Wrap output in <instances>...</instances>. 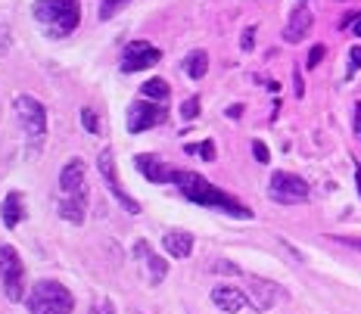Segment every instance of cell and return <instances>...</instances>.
Wrapping results in <instances>:
<instances>
[{"mask_svg":"<svg viewBox=\"0 0 361 314\" xmlns=\"http://www.w3.org/2000/svg\"><path fill=\"white\" fill-rule=\"evenodd\" d=\"M355 184H358V193H361V165L355 168Z\"/></svg>","mask_w":361,"mask_h":314,"instance_id":"37","label":"cell"},{"mask_svg":"<svg viewBox=\"0 0 361 314\" xmlns=\"http://www.w3.org/2000/svg\"><path fill=\"white\" fill-rule=\"evenodd\" d=\"M252 153H255V162H262V165H268L271 162V153H268V146L262 144V140H252Z\"/></svg>","mask_w":361,"mask_h":314,"instance_id":"26","label":"cell"},{"mask_svg":"<svg viewBox=\"0 0 361 314\" xmlns=\"http://www.w3.org/2000/svg\"><path fill=\"white\" fill-rule=\"evenodd\" d=\"M35 19L50 37H66L78 28L81 22V4L78 0H37Z\"/></svg>","mask_w":361,"mask_h":314,"instance_id":"2","label":"cell"},{"mask_svg":"<svg viewBox=\"0 0 361 314\" xmlns=\"http://www.w3.org/2000/svg\"><path fill=\"white\" fill-rule=\"evenodd\" d=\"M134 256H137V261H144V265H147V277H149V283H153V287L165 280V274H169V265H165V258L156 256V252L149 249L144 240L134 246Z\"/></svg>","mask_w":361,"mask_h":314,"instance_id":"15","label":"cell"},{"mask_svg":"<svg viewBox=\"0 0 361 314\" xmlns=\"http://www.w3.org/2000/svg\"><path fill=\"white\" fill-rule=\"evenodd\" d=\"M212 302L228 314H240V311L250 308V296H246L243 289L231 287V283H218V287L212 289Z\"/></svg>","mask_w":361,"mask_h":314,"instance_id":"12","label":"cell"},{"mask_svg":"<svg viewBox=\"0 0 361 314\" xmlns=\"http://www.w3.org/2000/svg\"><path fill=\"white\" fill-rule=\"evenodd\" d=\"M355 134H358V137H361V103H358V106H355Z\"/></svg>","mask_w":361,"mask_h":314,"instance_id":"33","label":"cell"},{"mask_svg":"<svg viewBox=\"0 0 361 314\" xmlns=\"http://www.w3.org/2000/svg\"><path fill=\"white\" fill-rule=\"evenodd\" d=\"M361 69V47L355 44V47L349 50V72H358Z\"/></svg>","mask_w":361,"mask_h":314,"instance_id":"30","label":"cell"},{"mask_svg":"<svg viewBox=\"0 0 361 314\" xmlns=\"http://www.w3.org/2000/svg\"><path fill=\"white\" fill-rule=\"evenodd\" d=\"M340 243H345V246H352V249H361V240H345V237H340Z\"/></svg>","mask_w":361,"mask_h":314,"instance_id":"35","label":"cell"},{"mask_svg":"<svg viewBox=\"0 0 361 314\" xmlns=\"http://www.w3.org/2000/svg\"><path fill=\"white\" fill-rule=\"evenodd\" d=\"M97 171H100L103 184H106V190L112 193V196L118 199V203L125 206V212L131 215H140V203L134 196H128V193L122 190V184H118V175H116V159H112V149H103L100 156H97Z\"/></svg>","mask_w":361,"mask_h":314,"instance_id":"7","label":"cell"},{"mask_svg":"<svg viewBox=\"0 0 361 314\" xmlns=\"http://www.w3.org/2000/svg\"><path fill=\"white\" fill-rule=\"evenodd\" d=\"M312 25H314L312 10H308V6H296V10L290 13L287 28H283V41H287V44H299L308 32H312Z\"/></svg>","mask_w":361,"mask_h":314,"instance_id":"14","label":"cell"},{"mask_svg":"<svg viewBox=\"0 0 361 314\" xmlns=\"http://www.w3.org/2000/svg\"><path fill=\"white\" fill-rule=\"evenodd\" d=\"M240 47L250 54V50L255 47V25H250V28H243V37H240Z\"/></svg>","mask_w":361,"mask_h":314,"instance_id":"27","label":"cell"},{"mask_svg":"<svg viewBox=\"0 0 361 314\" xmlns=\"http://www.w3.org/2000/svg\"><path fill=\"white\" fill-rule=\"evenodd\" d=\"M10 47H13V32H10V25H0V54H6Z\"/></svg>","mask_w":361,"mask_h":314,"instance_id":"28","label":"cell"},{"mask_svg":"<svg viewBox=\"0 0 361 314\" xmlns=\"http://www.w3.org/2000/svg\"><path fill=\"white\" fill-rule=\"evenodd\" d=\"M228 115H231V118H240V115H243V106H240V103H237V106H231Z\"/></svg>","mask_w":361,"mask_h":314,"instance_id":"34","label":"cell"},{"mask_svg":"<svg viewBox=\"0 0 361 314\" xmlns=\"http://www.w3.org/2000/svg\"><path fill=\"white\" fill-rule=\"evenodd\" d=\"M0 218H4L6 227H19V221L25 218V208H22V193L19 190H10L4 196V208H0Z\"/></svg>","mask_w":361,"mask_h":314,"instance_id":"17","label":"cell"},{"mask_svg":"<svg viewBox=\"0 0 361 314\" xmlns=\"http://www.w3.org/2000/svg\"><path fill=\"white\" fill-rule=\"evenodd\" d=\"M293 84H296V87H293V91H296V96H302L305 94V84H302V72H293Z\"/></svg>","mask_w":361,"mask_h":314,"instance_id":"32","label":"cell"},{"mask_svg":"<svg viewBox=\"0 0 361 314\" xmlns=\"http://www.w3.org/2000/svg\"><path fill=\"white\" fill-rule=\"evenodd\" d=\"M25 305L32 314H72L75 299L56 280H37L25 296Z\"/></svg>","mask_w":361,"mask_h":314,"instance_id":"4","label":"cell"},{"mask_svg":"<svg viewBox=\"0 0 361 314\" xmlns=\"http://www.w3.org/2000/svg\"><path fill=\"white\" fill-rule=\"evenodd\" d=\"M140 94H144V100L165 103V100H169V94H171V87H169V81H165V78H149V81L140 84Z\"/></svg>","mask_w":361,"mask_h":314,"instance_id":"20","label":"cell"},{"mask_svg":"<svg viewBox=\"0 0 361 314\" xmlns=\"http://www.w3.org/2000/svg\"><path fill=\"white\" fill-rule=\"evenodd\" d=\"M246 296H250V302H252L255 311H271L283 299V289L277 287L274 280H268V277H252Z\"/></svg>","mask_w":361,"mask_h":314,"instance_id":"11","label":"cell"},{"mask_svg":"<svg viewBox=\"0 0 361 314\" xmlns=\"http://www.w3.org/2000/svg\"><path fill=\"white\" fill-rule=\"evenodd\" d=\"M171 184H175L178 190L184 193L187 199H190V203H197L202 208H218V212L234 215V218H252V208H246L240 199L231 196V193L218 190L212 181H206V177L197 175V171L175 168V175H171Z\"/></svg>","mask_w":361,"mask_h":314,"instance_id":"1","label":"cell"},{"mask_svg":"<svg viewBox=\"0 0 361 314\" xmlns=\"http://www.w3.org/2000/svg\"><path fill=\"white\" fill-rule=\"evenodd\" d=\"M13 109H16L19 128L25 134L28 156H37L44 140H47V109H44V103L32 94H19L16 100H13Z\"/></svg>","mask_w":361,"mask_h":314,"instance_id":"3","label":"cell"},{"mask_svg":"<svg viewBox=\"0 0 361 314\" xmlns=\"http://www.w3.org/2000/svg\"><path fill=\"white\" fill-rule=\"evenodd\" d=\"M324 54H327V50H324V44H314V47L308 50V59H305V65H308V69H314V65H318L321 59H324Z\"/></svg>","mask_w":361,"mask_h":314,"instance_id":"25","label":"cell"},{"mask_svg":"<svg viewBox=\"0 0 361 314\" xmlns=\"http://www.w3.org/2000/svg\"><path fill=\"white\" fill-rule=\"evenodd\" d=\"M128 4H131V0H103V4H100V13H97V16H100V19H112L118 10H125Z\"/></svg>","mask_w":361,"mask_h":314,"instance_id":"22","label":"cell"},{"mask_svg":"<svg viewBox=\"0 0 361 314\" xmlns=\"http://www.w3.org/2000/svg\"><path fill=\"white\" fill-rule=\"evenodd\" d=\"M90 314H116V308H112L109 299H103V302H94V308H90Z\"/></svg>","mask_w":361,"mask_h":314,"instance_id":"31","label":"cell"},{"mask_svg":"<svg viewBox=\"0 0 361 314\" xmlns=\"http://www.w3.org/2000/svg\"><path fill=\"white\" fill-rule=\"evenodd\" d=\"M197 115H200V96H190V100L180 103V118L190 122V118H197Z\"/></svg>","mask_w":361,"mask_h":314,"instance_id":"24","label":"cell"},{"mask_svg":"<svg viewBox=\"0 0 361 314\" xmlns=\"http://www.w3.org/2000/svg\"><path fill=\"white\" fill-rule=\"evenodd\" d=\"M352 34H358V37H361V19H355V25H352Z\"/></svg>","mask_w":361,"mask_h":314,"instance_id":"36","label":"cell"},{"mask_svg":"<svg viewBox=\"0 0 361 314\" xmlns=\"http://www.w3.org/2000/svg\"><path fill=\"white\" fill-rule=\"evenodd\" d=\"M165 122V109L162 103H153V100H137L128 106V134H144L149 128Z\"/></svg>","mask_w":361,"mask_h":314,"instance_id":"8","label":"cell"},{"mask_svg":"<svg viewBox=\"0 0 361 314\" xmlns=\"http://www.w3.org/2000/svg\"><path fill=\"white\" fill-rule=\"evenodd\" d=\"M268 196L277 206H299L308 199V184L299 175H290V171H274L268 181Z\"/></svg>","mask_w":361,"mask_h":314,"instance_id":"6","label":"cell"},{"mask_svg":"<svg viewBox=\"0 0 361 314\" xmlns=\"http://www.w3.org/2000/svg\"><path fill=\"white\" fill-rule=\"evenodd\" d=\"M162 246H165V252H169L171 258H190L193 234H187V230H171V234L162 237Z\"/></svg>","mask_w":361,"mask_h":314,"instance_id":"16","label":"cell"},{"mask_svg":"<svg viewBox=\"0 0 361 314\" xmlns=\"http://www.w3.org/2000/svg\"><path fill=\"white\" fill-rule=\"evenodd\" d=\"M85 208H87V196H59V218L69 224H81L85 221Z\"/></svg>","mask_w":361,"mask_h":314,"instance_id":"18","label":"cell"},{"mask_svg":"<svg viewBox=\"0 0 361 314\" xmlns=\"http://www.w3.org/2000/svg\"><path fill=\"white\" fill-rule=\"evenodd\" d=\"M59 196H87V165L81 159L66 162L59 171Z\"/></svg>","mask_w":361,"mask_h":314,"instance_id":"10","label":"cell"},{"mask_svg":"<svg viewBox=\"0 0 361 314\" xmlns=\"http://www.w3.org/2000/svg\"><path fill=\"white\" fill-rule=\"evenodd\" d=\"M184 72L190 75L193 81L206 78V72H209V54H206V50H190L187 59H184Z\"/></svg>","mask_w":361,"mask_h":314,"instance_id":"19","label":"cell"},{"mask_svg":"<svg viewBox=\"0 0 361 314\" xmlns=\"http://www.w3.org/2000/svg\"><path fill=\"white\" fill-rule=\"evenodd\" d=\"M81 125H85L87 134H100V118H97V112L90 109V106L81 109Z\"/></svg>","mask_w":361,"mask_h":314,"instance_id":"23","label":"cell"},{"mask_svg":"<svg viewBox=\"0 0 361 314\" xmlns=\"http://www.w3.org/2000/svg\"><path fill=\"white\" fill-rule=\"evenodd\" d=\"M134 165H137V171L149 184H169L171 175H175V168H169L159 156H149V153H140L137 159H134Z\"/></svg>","mask_w":361,"mask_h":314,"instance_id":"13","label":"cell"},{"mask_svg":"<svg viewBox=\"0 0 361 314\" xmlns=\"http://www.w3.org/2000/svg\"><path fill=\"white\" fill-rule=\"evenodd\" d=\"M187 153H190V156H202L206 162H215V144H212V140H202V144H187Z\"/></svg>","mask_w":361,"mask_h":314,"instance_id":"21","label":"cell"},{"mask_svg":"<svg viewBox=\"0 0 361 314\" xmlns=\"http://www.w3.org/2000/svg\"><path fill=\"white\" fill-rule=\"evenodd\" d=\"M0 280L10 302L25 299V265H22L16 246H0Z\"/></svg>","mask_w":361,"mask_h":314,"instance_id":"5","label":"cell"},{"mask_svg":"<svg viewBox=\"0 0 361 314\" xmlns=\"http://www.w3.org/2000/svg\"><path fill=\"white\" fill-rule=\"evenodd\" d=\"M162 59V50L153 47V44L147 41H131L125 47V56H122V72H144L149 65H156Z\"/></svg>","mask_w":361,"mask_h":314,"instance_id":"9","label":"cell"},{"mask_svg":"<svg viewBox=\"0 0 361 314\" xmlns=\"http://www.w3.org/2000/svg\"><path fill=\"white\" fill-rule=\"evenodd\" d=\"M212 271H218V274H231V277H237L240 268H237V265H231V261H215Z\"/></svg>","mask_w":361,"mask_h":314,"instance_id":"29","label":"cell"}]
</instances>
